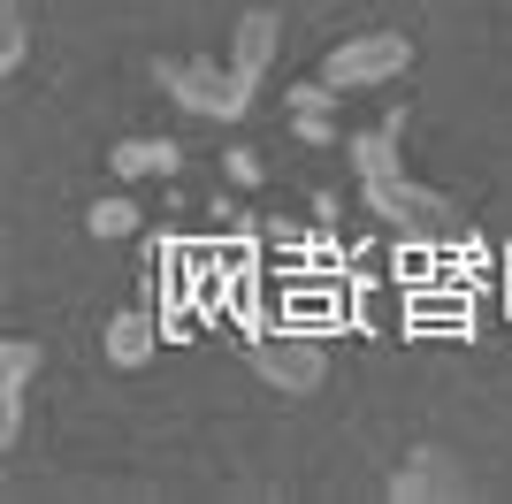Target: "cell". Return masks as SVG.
Segmentation results:
<instances>
[{"label": "cell", "mask_w": 512, "mask_h": 504, "mask_svg": "<svg viewBox=\"0 0 512 504\" xmlns=\"http://www.w3.org/2000/svg\"><path fill=\"white\" fill-rule=\"evenodd\" d=\"M153 84H161L176 107L214 115V123H237L245 100H253V84L237 77V69H214V62H153Z\"/></svg>", "instance_id": "obj_1"}, {"label": "cell", "mask_w": 512, "mask_h": 504, "mask_svg": "<svg viewBox=\"0 0 512 504\" xmlns=\"http://www.w3.org/2000/svg\"><path fill=\"white\" fill-rule=\"evenodd\" d=\"M367 207L383 214V222H398V230H413V237H451V230H459V207H451L444 191L406 184V168L367 176Z\"/></svg>", "instance_id": "obj_2"}, {"label": "cell", "mask_w": 512, "mask_h": 504, "mask_svg": "<svg viewBox=\"0 0 512 504\" xmlns=\"http://www.w3.org/2000/svg\"><path fill=\"white\" fill-rule=\"evenodd\" d=\"M406 62H413V39H398V31H367V39H344L337 54L321 62V77L337 84V92H367V84H390Z\"/></svg>", "instance_id": "obj_3"}, {"label": "cell", "mask_w": 512, "mask_h": 504, "mask_svg": "<svg viewBox=\"0 0 512 504\" xmlns=\"http://www.w3.org/2000/svg\"><path fill=\"white\" fill-rule=\"evenodd\" d=\"M253 367L276 382V390H314L321 382V344H306V336H260Z\"/></svg>", "instance_id": "obj_4"}, {"label": "cell", "mask_w": 512, "mask_h": 504, "mask_svg": "<svg viewBox=\"0 0 512 504\" xmlns=\"http://www.w3.org/2000/svg\"><path fill=\"white\" fill-rule=\"evenodd\" d=\"M467 489V474H459V459H444V451H413L406 466H398V482H390V497H459Z\"/></svg>", "instance_id": "obj_5"}, {"label": "cell", "mask_w": 512, "mask_h": 504, "mask_svg": "<svg viewBox=\"0 0 512 504\" xmlns=\"http://www.w3.org/2000/svg\"><path fill=\"white\" fill-rule=\"evenodd\" d=\"M276 46H283V23H276V16H268V8H253V16L237 23V46H230V69H237V77H245V84H260V69L276 62Z\"/></svg>", "instance_id": "obj_6"}, {"label": "cell", "mask_w": 512, "mask_h": 504, "mask_svg": "<svg viewBox=\"0 0 512 504\" xmlns=\"http://www.w3.org/2000/svg\"><path fill=\"white\" fill-rule=\"evenodd\" d=\"M107 168H115L123 184H138V176H176V168H184V146H176V138H123V146L107 153Z\"/></svg>", "instance_id": "obj_7"}, {"label": "cell", "mask_w": 512, "mask_h": 504, "mask_svg": "<svg viewBox=\"0 0 512 504\" xmlns=\"http://www.w3.org/2000/svg\"><path fill=\"white\" fill-rule=\"evenodd\" d=\"M153 344H161V314H153V306H130V314L107 321V359H115V367L153 359Z\"/></svg>", "instance_id": "obj_8"}, {"label": "cell", "mask_w": 512, "mask_h": 504, "mask_svg": "<svg viewBox=\"0 0 512 504\" xmlns=\"http://www.w3.org/2000/svg\"><path fill=\"white\" fill-rule=\"evenodd\" d=\"M39 367V344L31 336H8L0 352V436H16V413H23V375Z\"/></svg>", "instance_id": "obj_9"}, {"label": "cell", "mask_w": 512, "mask_h": 504, "mask_svg": "<svg viewBox=\"0 0 512 504\" xmlns=\"http://www.w3.org/2000/svg\"><path fill=\"white\" fill-rule=\"evenodd\" d=\"M344 153H352V168H360V184L367 176H390V168H398V115H390L383 130H360Z\"/></svg>", "instance_id": "obj_10"}, {"label": "cell", "mask_w": 512, "mask_h": 504, "mask_svg": "<svg viewBox=\"0 0 512 504\" xmlns=\"http://www.w3.org/2000/svg\"><path fill=\"white\" fill-rule=\"evenodd\" d=\"M138 230V207H130V199H100V207H92V237H130Z\"/></svg>", "instance_id": "obj_11"}, {"label": "cell", "mask_w": 512, "mask_h": 504, "mask_svg": "<svg viewBox=\"0 0 512 504\" xmlns=\"http://www.w3.org/2000/svg\"><path fill=\"white\" fill-rule=\"evenodd\" d=\"M291 123H299V146H337V115L329 107H299Z\"/></svg>", "instance_id": "obj_12"}, {"label": "cell", "mask_w": 512, "mask_h": 504, "mask_svg": "<svg viewBox=\"0 0 512 504\" xmlns=\"http://www.w3.org/2000/svg\"><path fill=\"white\" fill-rule=\"evenodd\" d=\"M222 168H230V184H237V191H253L260 176H268V168H260V153H253V146H230V153H222Z\"/></svg>", "instance_id": "obj_13"}, {"label": "cell", "mask_w": 512, "mask_h": 504, "mask_svg": "<svg viewBox=\"0 0 512 504\" xmlns=\"http://www.w3.org/2000/svg\"><path fill=\"white\" fill-rule=\"evenodd\" d=\"M0 31H8V39H0V69H16L23 62V16H16V0H0Z\"/></svg>", "instance_id": "obj_14"}]
</instances>
